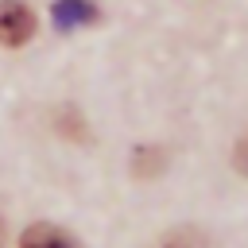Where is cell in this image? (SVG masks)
Here are the masks:
<instances>
[{
  "label": "cell",
  "instance_id": "obj_1",
  "mask_svg": "<svg viewBox=\"0 0 248 248\" xmlns=\"http://www.w3.org/2000/svg\"><path fill=\"white\" fill-rule=\"evenodd\" d=\"M35 35V16L23 0H0V46H23Z\"/></svg>",
  "mask_w": 248,
  "mask_h": 248
},
{
  "label": "cell",
  "instance_id": "obj_2",
  "mask_svg": "<svg viewBox=\"0 0 248 248\" xmlns=\"http://www.w3.org/2000/svg\"><path fill=\"white\" fill-rule=\"evenodd\" d=\"M50 19H54L58 31H78V27L97 19V4L93 0H54Z\"/></svg>",
  "mask_w": 248,
  "mask_h": 248
},
{
  "label": "cell",
  "instance_id": "obj_3",
  "mask_svg": "<svg viewBox=\"0 0 248 248\" xmlns=\"http://www.w3.org/2000/svg\"><path fill=\"white\" fill-rule=\"evenodd\" d=\"M19 248H81V244H78V240H74L66 229L39 221V225L23 229V236H19Z\"/></svg>",
  "mask_w": 248,
  "mask_h": 248
},
{
  "label": "cell",
  "instance_id": "obj_4",
  "mask_svg": "<svg viewBox=\"0 0 248 248\" xmlns=\"http://www.w3.org/2000/svg\"><path fill=\"white\" fill-rule=\"evenodd\" d=\"M163 167H167V151H163V147H140L136 159H132V170H136L140 178H155Z\"/></svg>",
  "mask_w": 248,
  "mask_h": 248
},
{
  "label": "cell",
  "instance_id": "obj_5",
  "mask_svg": "<svg viewBox=\"0 0 248 248\" xmlns=\"http://www.w3.org/2000/svg\"><path fill=\"white\" fill-rule=\"evenodd\" d=\"M155 248H202V240H198V232H190V229H178V232L163 236Z\"/></svg>",
  "mask_w": 248,
  "mask_h": 248
},
{
  "label": "cell",
  "instance_id": "obj_6",
  "mask_svg": "<svg viewBox=\"0 0 248 248\" xmlns=\"http://www.w3.org/2000/svg\"><path fill=\"white\" fill-rule=\"evenodd\" d=\"M232 167H236L240 174H248V136L236 140V147H232Z\"/></svg>",
  "mask_w": 248,
  "mask_h": 248
},
{
  "label": "cell",
  "instance_id": "obj_7",
  "mask_svg": "<svg viewBox=\"0 0 248 248\" xmlns=\"http://www.w3.org/2000/svg\"><path fill=\"white\" fill-rule=\"evenodd\" d=\"M0 244H4V221H0Z\"/></svg>",
  "mask_w": 248,
  "mask_h": 248
}]
</instances>
